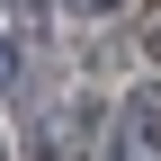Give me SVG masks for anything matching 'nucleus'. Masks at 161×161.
Segmentation results:
<instances>
[{
  "label": "nucleus",
  "instance_id": "nucleus-1",
  "mask_svg": "<svg viewBox=\"0 0 161 161\" xmlns=\"http://www.w3.org/2000/svg\"><path fill=\"white\" fill-rule=\"evenodd\" d=\"M125 134H134V161H161V90H152V98H134Z\"/></svg>",
  "mask_w": 161,
  "mask_h": 161
},
{
  "label": "nucleus",
  "instance_id": "nucleus-2",
  "mask_svg": "<svg viewBox=\"0 0 161 161\" xmlns=\"http://www.w3.org/2000/svg\"><path fill=\"white\" fill-rule=\"evenodd\" d=\"M63 9H80V18H98V9H116V0H63Z\"/></svg>",
  "mask_w": 161,
  "mask_h": 161
},
{
  "label": "nucleus",
  "instance_id": "nucleus-3",
  "mask_svg": "<svg viewBox=\"0 0 161 161\" xmlns=\"http://www.w3.org/2000/svg\"><path fill=\"white\" fill-rule=\"evenodd\" d=\"M0 80H9V36H0Z\"/></svg>",
  "mask_w": 161,
  "mask_h": 161
},
{
  "label": "nucleus",
  "instance_id": "nucleus-4",
  "mask_svg": "<svg viewBox=\"0 0 161 161\" xmlns=\"http://www.w3.org/2000/svg\"><path fill=\"white\" fill-rule=\"evenodd\" d=\"M152 54H161V27H152Z\"/></svg>",
  "mask_w": 161,
  "mask_h": 161
}]
</instances>
